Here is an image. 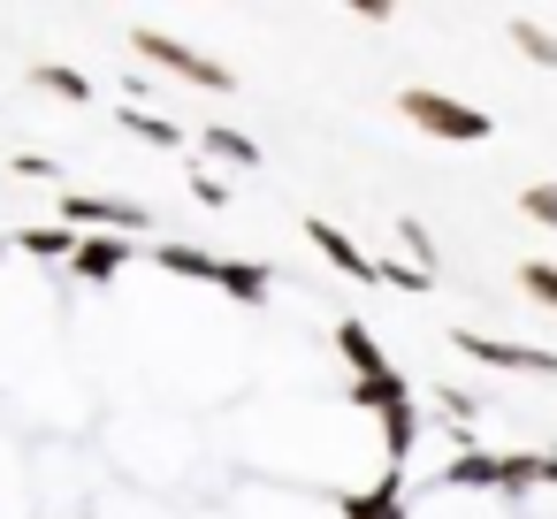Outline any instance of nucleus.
Listing matches in <instances>:
<instances>
[{
  "label": "nucleus",
  "mask_w": 557,
  "mask_h": 519,
  "mask_svg": "<svg viewBox=\"0 0 557 519\" xmlns=\"http://www.w3.org/2000/svg\"><path fill=\"white\" fill-rule=\"evenodd\" d=\"M161 260H169L176 275H214V260H207V252H191V245H161Z\"/></svg>",
  "instance_id": "4468645a"
},
{
  "label": "nucleus",
  "mask_w": 557,
  "mask_h": 519,
  "mask_svg": "<svg viewBox=\"0 0 557 519\" xmlns=\"http://www.w3.org/2000/svg\"><path fill=\"white\" fill-rule=\"evenodd\" d=\"M131 54H146L153 70H169V77H184V85L230 92V70H222V62H207V54H191V47H176L169 32H131Z\"/></svg>",
  "instance_id": "f03ea898"
},
{
  "label": "nucleus",
  "mask_w": 557,
  "mask_h": 519,
  "mask_svg": "<svg viewBox=\"0 0 557 519\" xmlns=\"http://www.w3.org/2000/svg\"><path fill=\"white\" fill-rule=\"evenodd\" d=\"M458 351L488 359V367H519V374H557V351H534V344H504V336H458Z\"/></svg>",
  "instance_id": "7ed1b4c3"
},
{
  "label": "nucleus",
  "mask_w": 557,
  "mask_h": 519,
  "mask_svg": "<svg viewBox=\"0 0 557 519\" xmlns=\"http://www.w3.org/2000/svg\"><path fill=\"white\" fill-rule=\"evenodd\" d=\"M24 245H32V252H77L70 230H24Z\"/></svg>",
  "instance_id": "dca6fc26"
},
{
  "label": "nucleus",
  "mask_w": 557,
  "mask_h": 519,
  "mask_svg": "<svg viewBox=\"0 0 557 519\" xmlns=\"http://www.w3.org/2000/svg\"><path fill=\"white\" fill-rule=\"evenodd\" d=\"M534 481H557V458H534Z\"/></svg>",
  "instance_id": "6ab92c4d"
},
{
  "label": "nucleus",
  "mask_w": 557,
  "mask_h": 519,
  "mask_svg": "<svg viewBox=\"0 0 557 519\" xmlns=\"http://www.w3.org/2000/svg\"><path fill=\"white\" fill-rule=\"evenodd\" d=\"M123 131H138V138H153V146H176V138H184L176 123H161V115H138V108L123 115Z\"/></svg>",
  "instance_id": "9b49d317"
},
{
  "label": "nucleus",
  "mask_w": 557,
  "mask_h": 519,
  "mask_svg": "<svg viewBox=\"0 0 557 519\" xmlns=\"http://www.w3.org/2000/svg\"><path fill=\"white\" fill-rule=\"evenodd\" d=\"M191 191H199L207 207H222V199H230V184H222V176H191Z\"/></svg>",
  "instance_id": "a211bd4d"
},
{
  "label": "nucleus",
  "mask_w": 557,
  "mask_h": 519,
  "mask_svg": "<svg viewBox=\"0 0 557 519\" xmlns=\"http://www.w3.org/2000/svg\"><path fill=\"white\" fill-rule=\"evenodd\" d=\"M123 252H131V245H115V237H77V252H70V260H77V275H115V268H123Z\"/></svg>",
  "instance_id": "423d86ee"
},
{
  "label": "nucleus",
  "mask_w": 557,
  "mask_h": 519,
  "mask_svg": "<svg viewBox=\"0 0 557 519\" xmlns=\"http://www.w3.org/2000/svg\"><path fill=\"white\" fill-rule=\"evenodd\" d=\"M519 214L542 222V230H557V184H527V191H519Z\"/></svg>",
  "instance_id": "9d476101"
},
{
  "label": "nucleus",
  "mask_w": 557,
  "mask_h": 519,
  "mask_svg": "<svg viewBox=\"0 0 557 519\" xmlns=\"http://www.w3.org/2000/svg\"><path fill=\"white\" fill-rule=\"evenodd\" d=\"M39 85H47V92H62V100H92V85H85L77 70H39Z\"/></svg>",
  "instance_id": "ddd939ff"
},
{
  "label": "nucleus",
  "mask_w": 557,
  "mask_h": 519,
  "mask_svg": "<svg viewBox=\"0 0 557 519\" xmlns=\"http://www.w3.org/2000/svg\"><path fill=\"white\" fill-rule=\"evenodd\" d=\"M214 283L230 291V298H245V306H260V291L275 283L268 268H252V260H230V268H214Z\"/></svg>",
  "instance_id": "0eeeda50"
},
{
  "label": "nucleus",
  "mask_w": 557,
  "mask_h": 519,
  "mask_svg": "<svg viewBox=\"0 0 557 519\" xmlns=\"http://www.w3.org/2000/svg\"><path fill=\"white\" fill-rule=\"evenodd\" d=\"M62 214H70V222H108V230H153V214H146V207H115V199H77V191L62 199Z\"/></svg>",
  "instance_id": "20e7f679"
},
{
  "label": "nucleus",
  "mask_w": 557,
  "mask_h": 519,
  "mask_svg": "<svg viewBox=\"0 0 557 519\" xmlns=\"http://www.w3.org/2000/svg\"><path fill=\"white\" fill-rule=\"evenodd\" d=\"M397 237L412 245V260H435V245H428V230H420V222H397Z\"/></svg>",
  "instance_id": "f3484780"
},
{
  "label": "nucleus",
  "mask_w": 557,
  "mask_h": 519,
  "mask_svg": "<svg viewBox=\"0 0 557 519\" xmlns=\"http://www.w3.org/2000/svg\"><path fill=\"white\" fill-rule=\"evenodd\" d=\"M511 39L527 47V62H542V70H557V39H549L542 24H527V16H519V24H511Z\"/></svg>",
  "instance_id": "1a4fd4ad"
},
{
  "label": "nucleus",
  "mask_w": 557,
  "mask_h": 519,
  "mask_svg": "<svg viewBox=\"0 0 557 519\" xmlns=\"http://www.w3.org/2000/svg\"><path fill=\"white\" fill-rule=\"evenodd\" d=\"M519 283H527L542 306H557V268H549V260H527V268H519Z\"/></svg>",
  "instance_id": "f8f14e48"
},
{
  "label": "nucleus",
  "mask_w": 557,
  "mask_h": 519,
  "mask_svg": "<svg viewBox=\"0 0 557 519\" xmlns=\"http://www.w3.org/2000/svg\"><path fill=\"white\" fill-rule=\"evenodd\" d=\"M397 115H412L428 138H458V146H481L496 123L481 115V108H466V100H450V92H428V85H412V92H397Z\"/></svg>",
  "instance_id": "f257e3e1"
},
{
  "label": "nucleus",
  "mask_w": 557,
  "mask_h": 519,
  "mask_svg": "<svg viewBox=\"0 0 557 519\" xmlns=\"http://www.w3.org/2000/svg\"><path fill=\"white\" fill-rule=\"evenodd\" d=\"M207 146H214V153H230V161H245V169H252V161H260V153H252V146H245V138H237V131H207Z\"/></svg>",
  "instance_id": "2eb2a0df"
},
{
  "label": "nucleus",
  "mask_w": 557,
  "mask_h": 519,
  "mask_svg": "<svg viewBox=\"0 0 557 519\" xmlns=\"http://www.w3.org/2000/svg\"><path fill=\"white\" fill-rule=\"evenodd\" d=\"M306 237H313V245H321V252H329V260L351 275V283H374V260H367V252H359L344 230H329V222H306Z\"/></svg>",
  "instance_id": "39448f33"
},
{
  "label": "nucleus",
  "mask_w": 557,
  "mask_h": 519,
  "mask_svg": "<svg viewBox=\"0 0 557 519\" xmlns=\"http://www.w3.org/2000/svg\"><path fill=\"white\" fill-rule=\"evenodd\" d=\"M344 351H351V367H359V382H382L389 367H382V351H374V336L359 329V321H344V336H336Z\"/></svg>",
  "instance_id": "6e6552de"
}]
</instances>
